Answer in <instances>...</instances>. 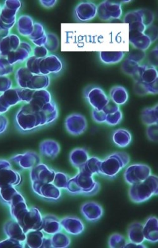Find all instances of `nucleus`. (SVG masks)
<instances>
[{
  "instance_id": "1",
  "label": "nucleus",
  "mask_w": 158,
  "mask_h": 248,
  "mask_svg": "<svg viewBox=\"0 0 158 248\" xmlns=\"http://www.w3.org/2000/svg\"><path fill=\"white\" fill-rule=\"evenodd\" d=\"M58 116V108L53 101L47 103L41 110L26 103L18 110L15 121L20 131L28 132L53 123Z\"/></svg>"
},
{
  "instance_id": "2",
  "label": "nucleus",
  "mask_w": 158,
  "mask_h": 248,
  "mask_svg": "<svg viewBox=\"0 0 158 248\" xmlns=\"http://www.w3.org/2000/svg\"><path fill=\"white\" fill-rule=\"evenodd\" d=\"M158 194V178L157 175H151L144 181L131 185L129 196L135 203H142Z\"/></svg>"
},
{
  "instance_id": "3",
  "label": "nucleus",
  "mask_w": 158,
  "mask_h": 248,
  "mask_svg": "<svg viewBox=\"0 0 158 248\" xmlns=\"http://www.w3.org/2000/svg\"><path fill=\"white\" fill-rule=\"evenodd\" d=\"M100 187V183L93 177L79 171L73 178L69 179L66 189L72 194L93 196L99 192Z\"/></svg>"
},
{
  "instance_id": "4",
  "label": "nucleus",
  "mask_w": 158,
  "mask_h": 248,
  "mask_svg": "<svg viewBox=\"0 0 158 248\" xmlns=\"http://www.w3.org/2000/svg\"><path fill=\"white\" fill-rule=\"evenodd\" d=\"M130 160V156L127 153L116 152L111 154L101 163L100 175L114 178L129 164Z\"/></svg>"
},
{
  "instance_id": "5",
  "label": "nucleus",
  "mask_w": 158,
  "mask_h": 248,
  "mask_svg": "<svg viewBox=\"0 0 158 248\" xmlns=\"http://www.w3.org/2000/svg\"><path fill=\"white\" fill-rule=\"evenodd\" d=\"M151 175V169L145 164H133L127 167L124 172L125 183L131 186L144 181Z\"/></svg>"
},
{
  "instance_id": "6",
  "label": "nucleus",
  "mask_w": 158,
  "mask_h": 248,
  "mask_svg": "<svg viewBox=\"0 0 158 248\" xmlns=\"http://www.w3.org/2000/svg\"><path fill=\"white\" fill-rule=\"evenodd\" d=\"M84 96L89 104L96 110H102L110 101L108 95L99 87L86 89Z\"/></svg>"
},
{
  "instance_id": "7",
  "label": "nucleus",
  "mask_w": 158,
  "mask_h": 248,
  "mask_svg": "<svg viewBox=\"0 0 158 248\" xmlns=\"http://www.w3.org/2000/svg\"><path fill=\"white\" fill-rule=\"evenodd\" d=\"M97 13L103 21L120 19L122 16V5L118 2L103 1L98 6Z\"/></svg>"
},
{
  "instance_id": "8",
  "label": "nucleus",
  "mask_w": 158,
  "mask_h": 248,
  "mask_svg": "<svg viewBox=\"0 0 158 248\" xmlns=\"http://www.w3.org/2000/svg\"><path fill=\"white\" fill-rule=\"evenodd\" d=\"M18 224L26 233L29 231H42L43 217L40 211L36 207H32L26 213Z\"/></svg>"
},
{
  "instance_id": "9",
  "label": "nucleus",
  "mask_w": 158,
  "mask_h": 248,
  "mask_svg": "<svg viewBox=\"0 0 158 248\" xmlns=\"http://www.w3.org/2000/svg\"><path fill=\"white\" fill-rule=\"evenodd\" d=\"M65 127L68 132L72 135H81L87 130V120L83 115L73 113L65 120Z\"/></svg>"
},
{
  "instance_id": "10",
  "label": "nucleus",
  "mask_w": 158,
  "mask_h": 248,
  "mask_svg": "<svg viewBox=\"0 0 158 248\" xmlns=\"http://www.w3.org/2000/svg\"><path fill=\"white\" fill-rule=\"evenodd\" d=\"M62 63L58 57L49 55L42 58L39 62V75L47 76L50 74H57L62 70Z\"/></svg>"
},
{
  "instance_id": "11",
  "label": "nucleus",
  "mask_w": 158,
  "mask_h": 248,
  "mask_svg": "<svg viewBox=\"0 0 158 248\" xmlns=\"http://www.w3.org/2000/svg\"><path fill=\"white\" fill-rule=\"evenodd\" d=\"M55 176V171L42 163L32 168L30 173L32 183H52Z\"/></svg>"
},
{
  "instance_id": "12",
  "label": "nucleus",
  "mask_w": 158,
  "mask_h": 248,
  "mask_svg": "<svg viewBox=\"0 0 158 248\" xmlns=\"http://www.w3.org/2000/svg\"><path fill=\"white\" fill-rule=\"evenodd\" d=\"M34 193L46 200H57L61 196L59 189L51 183H32Z\"/></svg>"
},
{
  "instance_id": "13",
  "label": "nucleus",
  "mask_w": 158,
  "mask_h": 248,
  "mask_svg": "<svg viewBox=\"0 0 158 248\" xmlns=\"http://www.w3.org/2000/svg\"><path fill=\"white\" fill-rule=\"evenodd\" d=\"M98 6L92 2H81L75 9L77 19L82 22L89 21L97 16Z\"/></svg>"
},
{
  "instance_id": "14",
  "label": "nucleus",
  "mask_w": 158,
  "mask_h": 248,
  "mask_svg": "<svg viewBox=\"0 0 158 248\" xmlns=\"http://www.w3.org/2000/svg\"><path fill=\"white\" fill-rule=\"evenodd\" d=\"M81 213L84 218L89 222H96L100 220L103 215L102 207L94 202H86L81 207Z\"/></svg>"
},
{
  "instance_id": "15",
  "label": "nucleus",
  "mask_w": 158,
  "mask_h": 248,
  "mask_svg": "<svg viewBox=\"0 0 158 248\" xmlns=\"http://www.w3.org/2000/svg\"><path fill=\"white\" fill-rule=\"evenodd\" d=\"M60 224L61 227L71 235H79L85 230L83 221L76 217H65L60 221Z\"/></svg>"
},
{
  "instance_id": "16",
  "label": "nucleus",
  "mask_w": 158,
  "mask_h": 248,
  "mask_svg": "<svg viewBox=\"0 0 158 248\" xmlns=\"http://www.w3.org/2000/svg\"><path fill=\"white\" fill-rule=\"evenodd\" d=\"M12 160L24 169H32L40 164L41 162L40 156L34 152H27L24 154L17 155Z\"/></svg>"
},
{
  "instance_id": "17",
  "label": "nucleus",
  "mask_w": 158,
  "mask_h": 248,
  "mask_svg": "<svg viewBox=\"0 0 158 248\" xmlns=\"http://www.w3.org/2000/svg\"><path fill=\"white\" fill-rule=\"evenodd\" d=\"M32 47L28 43L21 42L20 46L15 51H12L8 55V61L11 65L22 62L28 60L30 57L32 52Z\"/></svg>"
},
{
  "instance_id": "18",
  "label": "nucleus",
  "mask_w": 158,
  "mask_h": 248,
  "mask_svg": "<svg viewBox=\"0 0 158 248\" xmlns=\"http://www.w3.org/2000/svg\"><path fill=\"white\" fill-rule=\"evenodd\" d=\"M129 42L135 49L145 51L153 44L151 39L144 33L129 31Z\"/></svg>"
},
{
  "instance_id": "19",
  "label": "nucleus",
  "mask_w": 158,
  "mask_h": 248,
  "mask_svg": "<svg viewBox=\"0 0 158 248\" xmlns=\"http://www.w3.org/2000/svg\"><path fill=\"white\" fill-rule=\"evenodd\" d=\"M143 233L145 240L151 243L158 241V220L157 217H150L143 225Z\"/></svg>"
},
{
  "instance_id": "20",
  "label": "nucleus",
  "mask_w": 158,
  "mask_h": 248,
  "mask_svg": "<svg viewBox=\"0 0 158 248\" xmlns=\"http://www.w3.org/2000/svg\"><path fill=\"white\" fill-rule=\"evenodd\" d=\"M19 38L15 34H11L2 39L0 43V53L8 55L12 51H15L20 45Z\"/></svg>"
},
{
  "instance_id": "21",
  "label": "nucleus",
  "mask_w": 158,
  "mask_h": 248,
  "mask_svg": "<svg viewBox=\"0 0 158 248\" xmlns=\"http://www.w3.org/2000/svg\"><path fill=\"white\" fill-rule=\"evenodd\" d=\"M61 225L60 220L54 216H45L43 217L42 229L44 232L48 234L53 235L60 232Z\"/></svg>"
},
{
  "instance_id": "22",
  "label": "nucleus",
  "mask_w": 158,
  "mask_h": 248,
  "mask_svg": "<svg viewBox=\"0 0 158 248\" xmlns=\"http://www.w3.org/2000/svg\"><path fill=\"white\" fill-rule=\"evenodd\" d=\"M41 154L46 158L54 159L60 152V146L58 142L53 140H46L43 141L40 146Z\"/></svg>"
},
{
  "instance_id": "23",
  "label": "nucleus",
  "mask_w": 158,
  "mask_h": 248,
  "mask_svg": "<svg viewBox=\"0 0 158 248\" xmlns=\"http://www.w3.org/2000/svg\"><path fill=\"white\" fill-rule=\"evenodd\" d=\"M51 96L50 92L46 90L34 91L31 100L29 103L34 108L41 110L47 103L51 102Z\"/></svg>"
},
{
  "instance_id": "24",
  "label": "nucleus",
  "mask_w": 158,
  "mask_h": 248,
  "mask_svg": "<svg viewBox=\"0 0 158 248\" xmlns=\"http://www.w3.org/2000/svg\"><path fill=\"white\" fill-rule=\"evenodd\" d=\"M50 85V78L48 76L38 75L32 73L31 78L29 80L26 89L37 91L46 90Z\"/></svg>"
},
{
  "instance_id": "25",
  "label": "nucleus",
  "mask_w": 158,
  "mask_h": 248,
  "mask_svg": "<svg viewBox=\"0 0 158 248\" xmlns=\"http://www.w3.org/2000/svg\"><path fill=\"white\" fill-rule=\"evenodd\" d=\"M6 233L10 238L24 242L26 239V234L18 222L10 221L5 225Z\"/></svg>"
},
{
  "instance_id": "26",
  "label": "nucleus",
  "mask_w": 158,
  "mask_h": 248,
  "mask_svg": "<svg viewBox=\"0 0 158 248\" xmlns=\"http://www.w3.org/2000/svg\"><path fill=\"white\" fill-rule=\"evenodd\" d=\"M113 141L119 148H126L132 142V135L127 129H119L113 134Z\"/></svg>"
},
{
  "instance_id": "27",
  "label": "nucleus",
  "mask_w": 158,
  "mask_h": 248,
  "mask_svg": "<svg viewBox=\"0 0 158 248\" xmlns=\"http://www.w3.org/2000/svg\"><path fill=\"white\" fill-rule=\"evenodd\" d=\"M89 158V154L85 148H75L70 154V162L78 169L87 162Z\"/></svg>"
},
{
  "instance_id": "28",
  "label": "nucleus",
  "mask_w": 158,
  "mask_h": 248,
  "mask_svg": "<svg viewBox=\"0 0 158 248\" xmlns=\"http://www.w3.org/2000/svg\"><path fill=\"white\" fill-rule=\"evenodd\" d=\"M129 240L132 243L141 244L145 241L143 233V225L140 222H133L127 231Z\"/></svg>"
},
{
  "instance_id": "29",
  "label": "nucleus",
  "mask_w": 158,
  "mask_h": 248,
  "mask_svg": "<svg viewBox=\"0 0 158 248\" xmlns=\"http://www.w3.org/2000/svg\"><path fill=\"white\" fill-rule=\"evenodd\" d=\"M102 160L98 157L92 156L88 159L83 165L79 169V171L93 176L94 175H100V165Z\"/></svg>"
},
{
  "instance_id": "30",
  "label": "nucleus",
  "mask_w": 158,
  "mask_h": 248,
  "mask_svg": "<svg viewBox=\"0 0 158 248\" xmlns=\"http://www.w3.org/2000/svg\"><path fill=\"white\" fill-rule=\"evenodd\" d=\"M29 38L37 46H44L47 41V34L42 24L38 22L34 23L33 32Z\"/></svg>"
},
{
  "instance_id": "31",
  "label": "nucleus",
  "mask_w": 158,
  "mask_h": 248,
  "mask_svg": "<svg viewBox=\"0 0 158 248\" xmlns=\"http://www.w3.org/2000/svg\"><path fill=\"white\" fill-rule=\"evenodd\" d=\"M34 24L33 20L29 16H20L17 22L18 32L22 36L29 37L33 32Z\"/></svg>"
},
{
  "instance_id": "32",
  "label": "nucleus",
  "mask_w": 158,
  "mask_h": 248,
  "mask_svg": "<svg viewBox=\"0 0 158 248\" xmlns=\"http://www.w3.org/2000/svg\"><path fill=\"white\" fill-rule=\"evenodd\" d=\"M111 100L117 105H123L128 101L129 94L124 87L116 86L114 87L110 92Z\"/></svg>"
},
{
  "instance_id": "33",
  "label": "nucleus",
  "mask_w": 158,
  "mask_h": 248,
  "mask_svg": "<svg viewBox=\"0 0 158 248\" xmlns=\"http://www.w3.org/2000/svg\"><path fill=\"white\" fill-rule=\"evenodd\" d=\"M158 105H156L151 108L143 109L141 113V119L143 123L147 126L155 125L158 123Z\"/></svg>"
},
{
  "instance_id": "34",
  "label": "nucleus",
  "mask_w": 158,
  "mask_h": 248,
  "mask_svg": "<svg viewBox=\"0 0 158 248\" xmlns=\"http://www.w3.org/2000/svg\"><path fill=\"white\" fill-rule=\"evenodd\" d=\"M44 235L41 230L31 231L26 235V245L29 248H42Z\"/></svg>"
},
{
  "instance_id": "35",
  "label": "nucleus",
  "mask_w": 158,
  "mask_h": 248,
  "mask_svg": "<svg viewBox=\"0 0 158 248\" xmlns=\"http://www.w3.org/2000/svg\"><path fill=\"white\" fill-rule=\"evenodd\" d=\"M124 56L125 53L123 51H115V52L101 51L100 53L101 61L107 65L119 63L124 59Z\"/></svg>"
},
{
  "instance_id": "36",
  "label": "nucleus",
  "mask_w": 158,
  "mask_h": 248,
  "mask_svg": "<svg viewBox=\"0 0 158 248\" xmlns=\"http://www.w3.org/2000/svg\"><path fill=\"white\" fill-rule=\"evenodd\" d=\"M158 72L157 68L151 65H144L140 82L144 84L151 83L158 79Z\"/></svg>"
},
{
  "instance_id": "37",
  "label": "nucleus",
  "mask_w": 158,
  "mask_h": 248,
  "mask_svg": "<svg viewBox=\"0 0 158 248\" xmlns=\"http://www.w3.org/2000/svg\"><path fill=\"white\" fill-rule=\"evenodd\" d=\"M53 248H67L71 245V239L65 233L57 232L51 238Z\"/></svg>"
},
{
  "instance_id": "38",
  "label": "nucleus",
  "mask_w": 158,
  "mask_h": 248,
  "mask_svg": "<svg viewBox=\"0 0 158 248\" xmlns=\"http://www.w3.org/2000/svg\"><path fill=\"white\" fill-rule=\"evenodd\" d=\"M126 244V239L119 233H114L111 235L108 240V246L111 248H123Z\"/></svg>"
},
{
  "instance_id": "39",
  "label": "nucleus",
  "mask_w": 158,
  "mask_h": 248,
  "mask_svg": "<svg viewBox=\"0 0 158 248\" xmlns=\"http://www.w3.org/2000/svg\"><path fill=\"white\" fill-rule=\"evenodd\" d=\"M139 65H140V64L127 59L123 62L121 69H122V72H124V74L132 77V76L134 75L135 72H136Z\"/></svg>"
},
{
  "instance_id": "40",
  "label": "nucleus",
  "mask_w": 158,
  "mask_h": 248,
  "mask_svg": "<svg viewBox=\"0 0 158 248\" xmlns=\"http://www.w3.org/2000/svg\"><path fill=\"white\" fill-rule=\"evenodd\" d=\"M124 23L132 24L134 22H141L143 24V16L141 10H134L127 13L124 20Z\"/></svg>"
},
{
  "instance_id": "41",
  "label": "nucleus",
  "mask_w": 158,
  "mask_h": 248,
  "mask_svg": "<svg viewBox=\"0 0 158 248\" xmlns=\"http://www.w3.org/2000/svg\"><path fill=\"white\" fill-rule=\"evenodd\" d=\"M69 179L66 174L65 173L58 172L55 173L54 180L53 183L54 185L58 189H67L68 182Z\"/></svg>"
},
{
  "instance_id": "42",
  "label": "nucleus",
  "mask_w": 158,
  "mask_h": 248,
  "mask_svg": "<svg viewBox=\"0 0 158 248\" xmlns=\"http://www.w3.org/2000/svg\"><path fill=\"white\" fill-rule=\"evenodd\" d=\"M44 46L48 50L56 51L59 46V40L56 35L52 34V33L47 34V41Z\"/></svg>"
},
{
  "instance_id": "43",
  "label": "nucleus",
  "mask_w": 158,
  "mask_h": 248,
  "mask_svg": "<svg viewBox=\"0 0 158 248\" xmlns=\"http://www.w3.org/2000/svg\"><path fill=\"white\" fill-rule=\"evenodd\" d=\"M122 118V113L120 109V110L116 111L115 113L106 115L105 123L111 126L116 125L121 123Z\"/></svg>"
},
{
  "instance_id": "44",
  "label": "nucleus",
  "mask_w": 158,
  "mask_h": 248,
  "mask_svg": "<svg viewBox=\"0 0 158 248\" xmlns=\"http://www.w3.org/2000/svg\"><path fill=\"white\" fill-rule=\"evenodd\" d=\"M145 57H146V54H145V51L134 49L129 53L127 59L140 64L141 62L145 59Z\"/></svg>"
},
{
  "instance_id": "45",
  "label": "nucleus",
  "mask_w": 158,
  "mask_h": 248,
  "mask_svg": "<svg viewBox=\"0 0 158 248\" xmlns=\"http://www.w3.org/2000/svg\"><path fill=\"white\" fill-rule=\"evenodd\" d=\"M142 16H143V24L147 28L151 26L155 20V15L153 12L148 9H141Z\"/></svg>"
},
{
  "instance_id": "46",
  "label": "nucleus",
  "mask_w": 158,
  "mask_h": 248,
  "mask_svg": "<svg viewBox=\"0 0 158 248\" xmlns=\"http://www.w3.org/2000/svg\"><path fill=\"white\" fill-rule=\"evenodd\" d=\"M92 117L93 121L96 123L103 124L106 122V114L103 110L98 111L92 109Z\"/></svg>"
},
{
  "instance_id": "47",
  "label": "nucleus",
  "mask_w": 158,
  "mask_h": 248,
  "mask_svg": "<svg viewBox=\"0 0 158 248\" xmlns=\"http://www.w3.org/2000/svg\"><path fill=\"white\" fill-rule=\"evenodd\" d=\"M146 134L148 139L153 142L158 141V124L149 125L147 127Z\"/></svg>"
},
{
  "instance_id": "48",
  "label": "nucleus",
  "mask_w": 158,
  "mask_h": 248,
  "mask_svg": "<svg viewBox=\"0 0 158 248\" xmlns=\"http://www.w3.org/2000/svg\"><path fill=\"white\" fill-rule=\"evenodd\" d=\"M144 34L151 39L152 43L158 39V29L155 26H150L145 29Z\"/></svg>"
},
{
  "instance_id": "49",
  "label": "nucleus",
  "mask_w": 158,
  "mask_h": 248,
  "mask_svg": "<svg viewBox=\"0 0 158 248\" xmlns=\"http://www.w3.org/2000/svg\"><path fill=\"white\" fill-rule=\"evenodd\" d=\"M48 55V49L44 46H42L35 47L33 51V55L32 56L36 58L42 59V58L46 57Z\"/></svg>"
},
{
  "instance_id": "50",
  "label": "nucleus",
  "mask_w": 158,
  "mask_h": 248,
  "mask_svg": "<svg viewBox=\"0 0 158 248\" xmlns=\"http://www.w3.org/2000/svg\"><path fill=\"white\" fill-rule=\"evenodd\" d=\"M148 61L150 65L153 66V67H157L158 65V46L155 47L149 53L148 55Z\"/></svg>"
},
{
  "instance_id": "51",
  "label": "nucleus",
  "mask_w": 158,
  "mask_h": 248,
  "mask_svg": "<svg viewBox=\"0 0 158 248\" xmlns=\"http://www.w3.org/2000/svg\"><path fill=\"white\" fill-rule=\"evenodd\" d=\"M102 110H103L106 115L112 114V113H115L116 111L120 110V107L113 101L112 102L110 101Z\"/></svg>"
},
{
  "instance_id": "52",
  "label": "nucleus",
  "mask_w": 158,
  "mask_h": 248,
  "mask_svg": "<svg viewBox=\"0 0 158 248\" xmlns=\"http://www.w3.org/2000/svg\"><path fill=\"white\" fill-rule=\"evenodd\" d=\"M145 90H146L147 94H157L158 93V79L151 83L144 84Z\"/></svg>"
},
{
  "instance_id": "53",
  "label": "nucleus",
  "mask_w": 158,
  "mask_h": 248,
  "mask_svg": "<svg viewBox=\"0 0 158 248\" xmlns=\"http://www.w3.org/2000/svg\"><path fill=\"white\" fill-rule=\"evenodd\" d=\"M146 27L141 22H134L129 25V31H137L141 33H144Z\"/></svg>"
},
{
  "instance_id": "54",
  "label": "nucleus",
  "mask_w": 158,
  "mask_h": 248,
  "mask_svg": "<svg viewBox=\"0 0 158 248\" xmlns=\"http://www.w3.org/2000/svg\"><path fill=\"white\" fill-rule=\"evenodd\" d=\"M134 92L140 96H144L147 94L146 90H145V84L143 82H135Z\"/></svg>"
},
{
  "instance_id": "55",
  "label": "nucleus",
  "mask_w": 158,
  "mask_h": 248,
  "mask_svg": "<svg viewBox=\"0 0 158 248\" xmlns=\"http://www.w3.org/2000/svg\"><path fill=\"white\" fill-rule=\"evenodd\" d=\"M57 1H40L41 5L46 8H50L55 7Z\"/></svg>"
},
{
  "instance_id": "56",
  "label": "nucleus",
  "mask_w": 158,
  "mask_h": 248,
  "mask_svg": "<svg viewBox=\"0 0 158 248\" xmlns=\"http://www.w3.org/2000/svg\"><path fill=\"white\" fill-rule=\"evenodd\" d=\"M125 248H146V247H145V245H143V243L141 244H137L134 243H132V242H130V243L126 244L125 245Z\"/></svg>"
}]
</instances>
